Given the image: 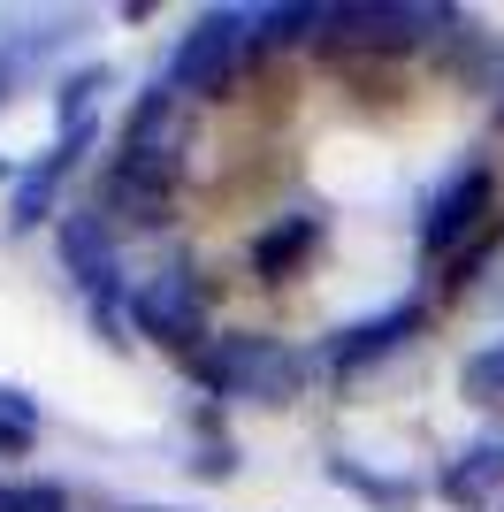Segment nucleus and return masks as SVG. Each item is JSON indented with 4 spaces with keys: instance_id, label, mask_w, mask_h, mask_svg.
Segmentation results:
<instances>
[{
    "instance_id": "6e6552de",
    "label": "nucleus",
    "mask_w": 504,
    "mask_h": 512,
    "mask_svg": "<svg viewBox=\"0 0 504 512\" xmlns=\"http://www.w3.org/2000/svg\"><path fill=\"white\" fill-rule=\"evenodd\" d=\"M329 23H344L367 46H420L428 23H451L443 8H329Z\"/></svg>"
},
{
    "instance_id": "4468645a",
    "label": "nucleus",
    "mask_w": 504,
    "mask_h": 512,
    "mask_svg": "<svg viewBox=\"0 0 504 512\" xmlns=\"http://www.w3.org/2000/svg\"><path fill=\"white\" fill-rule=\"evenodd\" d=\"M0 512H69V497L54 482H23V490H0Z\"/></svg>"
},
{
    "instance_id": "1a4fd4ad",
    "label": "nucleus",
    "mask_w": 504,
    "mask_h": 512,
    "mask_svg": "<svg viewBox=\"0 0 504 512\" xmlns=\"http://www.w3.org/2000/svg\"><path fill=\"white\" fill-rule=\"evenodd\" d=\"M314 237H321V214H291V222H275V230L252 245V268H260L268 283H283L298 260L314 253Z\"/></svg>"
},
{
    "instance_id": "ddd939ff",
    "label": "nucleus",
    "mask_w": 504,
    "mask_h": 512,
    "mask_svg": "<svg viewBox=\"0 0 504 512\" xmlns=\"http://www.w3.org/2000/svg\"><path fill=\"white\" fill-rule=\"evenodd\" d=\"M100 85H107V69H77V77L62 85V130L84 123V107H92V92H100Z\"/></svg>"
},
{
    "instance_id": "9b49d317",
    "label": "nucleus",
    "mask_w": 504,
    "mask_h": 512,
    "mask_svg": "<svg viewBox=\"0 0 504 512\" xmlns=\"http://www.w3.org/2000/svg\"><path fill=\"white\" fill-rule=\"evenodd\" d=\"M466 398L474 406H504V344H489V352L466 360Z\"/></svg>"
},
{
    "instance_id": "f3484780",
    "label": "nucleus",
    "mask_w": 504,
    "mask_h": 512,
    "mask_svg": "<svg viewBox=\"0 0 504 512\" xmlns=\"http://www.w3.org/2000/svg\"><path fill=\"white\" fill-rule=\"evenodd\" d=\"M0 176H8V161H0Z\"/></svg>"
},
{
    "instance_id": "2eb2a0df",
    "label": "nucleus",
    "mask_w": 504,
    "mask_h": 512,
    "mask_svg": "<svg viewBox=\"0 0 504 512\" xmlns=\"http://www.w3.org/2000/svg\"><path fill=\"white\" fill-rule=\"evenodd\" d=\"M268 39H306V31H314V23H329V8H268Z\"/></svg>"
},
{
    "instance_id": "f8f14e48",
    "label": "nucleus",
    "mask_w": 504,
    "mask_h": 512,
    "mask_svg": "<svg viewBox=\"0 0 504 512\" xmlns=\"http://www.w3.org/2000/svg\"><path fill=\"white\" fill-rule=\"evenodd\" d=\"M31 436H39L31 398H23V390H0V451H31Z\"/></svg>"
},
{
    "instance_id": "0eeeda50",
    "label": "nucleus",
    "mask_w": 504,
    "mask_h": 512,
    "mask_svg": "<svg viewBox=\"0 0 504 512\" xmlns=\"http://www.w3.org/2000/svg\"><path fill=\"white\" fill-rule=\"evenodd\" d=\"M420 329V306H390V314H375V321H359V329H344V337L329 344V360L344 367V375H359V367H375V360H390L405 337Z\"/></svg>"
},
{
    "instance_id": "dca6fc26",
    "label": "nucleus",
    "mask_w": 504,
    "mask_h": 512,
    "mask_svg": "<svg viewBox=\"0 0 504 512\" xmlns=\"http://www.w3.org/2000/svg\"><path fill=\"white\" fill-rule=\"evenodd\" d=\"M130 512H153V505H130Z\"/></svg>"
},
{
    "instance_id": "7ed1b4c3",
    "label": "nucleus",
    "mask_w": 504,
    "mask_h": 512,
    "mask_svg": "<svg viewBox=\"0 0 504 512\" xmlns=\"http://www.w3.org/2000/svg\"><path fill=\"white\" fill-rule=\"evenodd\" d=\"M245 31H252V16H230V8L199 16V23L184 31V46H176V62H168V85H176V92H199V100H214V92L237 77Z\"/></svg>"
},
{
    "instance_id": "f257e3e1",
    "label": "nucleus",
    "mask_w": 504,
    "mask_h": 512,
    "mask_svg": "<svg viewBox=\"0 0 504 512\" xmlns=\"http://www.w3.org/2000/svg\"><path fill=\"white\" fill-rule=\"evenodd\" d=\"M191 375L214 398H252V406H291L306 383L298 352H283L275 337H214L207 352H191Z\"/></svg>"
},
{
    "instance_id": "423d86ee",
    "label": "nucleus",
    "mask_w": 504,
    "mask_h": 512,
    "mask_svg": "<svg viewBox=\"0 0 504 512\" xmlns=\"http://www.w3.org/2000/svg\"><path fill=\"white\" fill-rule=\"evenodd\" d=\"M482 214H489V169H482V161H466V169L428 199V214H420V253H436V260L459 253V237L474 230Z\"/></svg>"
},
{
    "instance_id": "20e7f679",
    "label": "nucleus",
    "mask_w": 504,
    "mask_h": 512,
    "mask_svg": "<svg viewBox=\"0 0 504 512\" xmlns=\"http://www.w3.org/2000/svg\"><path fill=\"white\" fill-rule=\"evenodd\" d=\"M130 321H138L153 344H168V352H207V291H199L184 268L153 276L146 291L130 299Z\"/></svg>"
},
{
    "instance_id": "39448f33",
    "label": "nucleus",
    "mask_w": 504,
    "mask_h": 512,
    "mask_svg": "<svg viewBox=\"0 0 504 512\" xmlns=\"http://www.w3.org/2000/svg\"><path fill=\"white\" fill-rule=\"evenodd\" d=\"M54 245H62L69 276L92 291V321L100 329H115V222L107 214H62V230H54Z\"/></svg>"
},
{
    "instance_id": "f03ea898",
    "label": "nucleus",
    "mask_w": 504,
    "mask_h": 512,
    "mask_svg": "<svg viewBox=\"0 0 504 512\" xmlns=\"http://www.w3.org/2000/svg\"><path fill=\"white\" fill-rule=\"evenodd\" d=\"M100 199L123 214L130 230H161L168 199H176V146H123L115 161H107ZM115 214H107V222H115Z\"/></svg>"
},
{
    "instance_id": "9d476101",
    "label": "nucleus",
    "mask_w": 504,
    "mask_h": 512,
    "mask_svg": "<svg viewBox=\"0 0 504 512\" xmlns=\"http://www.w3.org/2000/svg\"><path fill=\"white\" fill-rule=\"evenodd\" d=\"M497 482H504V444H474L459 467L443 474V497H451V505H482Z\"/></svg>"
}]
</instances>
